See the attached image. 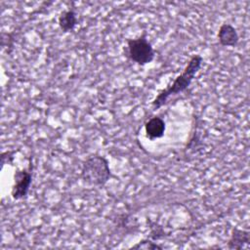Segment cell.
I'll return each instance as SVG.
<instances>
[{
    "label": "cell",
    "mask_w": 250,
    "mask_h": 250,
    "mask_svg": "<svg viewBox=\"0 0 250 250\" xmlns=\"http://www.w3.org/2000/svg\"><path fill=\"white\" fill-rule=\"evenodd\" d=\"M203 62V58L200 55H193L183 71L169 84L165 89L161 90L158 95L152 100L150 105L152 110H157L163 106L170 97L179 95L185 92L191 84L194 76L200 69Z\"/></svg>",
    "instance_id": "obj_1"
},
{
    "label": "cell",
    "mask_w": 250,
    "mask_h": 250,
    "mask_svg": "<svg viewBox=\"0 0 250 250\" xmlns=\"http://www.w3.org/2000/svg\"><path fill=\"white\" fill-rule=\"evenodd\" d=\"M111 176L109 163L104 156L92 155L82 163L81 179L88 186L103 188Z\"/></svg>",
    "instance_id": "obj_2"
},
{
    "label": "cell",
    "mask_w": 250,
    "mask_h": 250,
    "mask_svg": "<svg viewBox=\"0 0 250 250\" xmlns=\"http://www.w3.org/2000/svg\"><path fill=\"white\" fill-rule=\"evenodd\" d=\"M126 53L128 58L139 65L150 63L155 58V51L147 40L146 33L127 40Z\"/></svg>",
    "instance_id": "obj_3"
},
{
    "label": "cell",
    "mask_w": 250,
    "mask_h": 250,
    "mask_svg": "<svg viewBox=\"0 0 250 250\" xmlns=\"http://www.w3.org/2000/svg\"><path fill=\"white\" fill-rule=\"evenodd\" d=\"M32 183V165L28 168L17 170L14 175V184L11 189V196L14 200H21L28 194Z\"/></svg>",
    "instance_id": "obj_4"
},
{
    "label": "cell",
    "mask_w": 250,
    "mask_h": 250,
    "mask_svg": "<svg viewBox=\"0 0 250 250\" xmlns=\"http://www.w3.org/2000/svg\"><path fill=\"white\" fill-rule=\"evenodd\" d=\"M217 38L224 47H235L239 41V35L236 28L230 23H223L218 30Z\"/></svg>",
    "instance_id": "obj_5"
},
{
    "label": "cell",
    "mask_w": 250,
    "mask_h": 250,
    "mask_svg": "<svg viewBox=\"0 0 250 250\" xmlns=\"http://www.w3.org/2000/svg\"><path fill=\"white\" fill-rule=\"evenodd\" d=\"M250 242V232L238 228H232L230 237L228 241V248L234 250H241L248 248Z\"/></svg>",
    "instance_id": "obj_6"
},
{
    "label": "cell",
    "mask_w": 250,
    "mask_h": 250,
    "mask_svg": "<svg viewBox=\"0 0 250 250\" xmlns=\"http://www.w3.org/2000/svg\"><path fill=\"white\" fill-rule=\"evenodd\" d=\"M165 130H166V123L162 118L158 116H153L145 123L146 136L149 140L162 138L164 136Z\"/></svg>",
    "instance_id": "obj_7"
},
{
    "label": "cell",
    "mask_w": 250,
    "mask_h": 250,
    "mask_svg": "<svg viewBox=\"0 0 250 250\" xmlns=\"http://www.w3.org/2000/svg\"><path fill=\"white\" fill-rule=\"evenodd\" d=\"M58 24L64 33L72 31L77 25V16L73 10H64L58 17Z\"/></svg>",
    "instance_id": "obj_8"
},
{
    "label": "cell",
    "mask_w": 250,
    "mask_h": 250,
    "mask_svg": "<svg viewBox=\"0 0 250 250\" xmlns=\"http://www.w3.org/2000/svg\"><path fill=\"white\" fill-rule=\"evenodd\" d=\"M131 249H145V250H155V249H163L162 246L158 245L156 242H153L149 238H145L137 242L135 245L130 247Z\"/></svg>",
    "instance_id": "obj_9"
},
{
    "label": "cell",
    "mask_w": 250,
    "mask_h": 250,
    "mask_svg": "<svg viewBox=\"0 0 250 250\" xmlns=\"http://www.w3.org/2000/svg\"><path fill=\"white\" fill-rule=\"evenodd\" d=\"M16 153L15 150H8V151H5L2 153L1 155V158H2V167L5 165V164H12L13 163V160H14V154Z\"/></svg>",
    "instance_id": "obj_10"
}]
</instances>
